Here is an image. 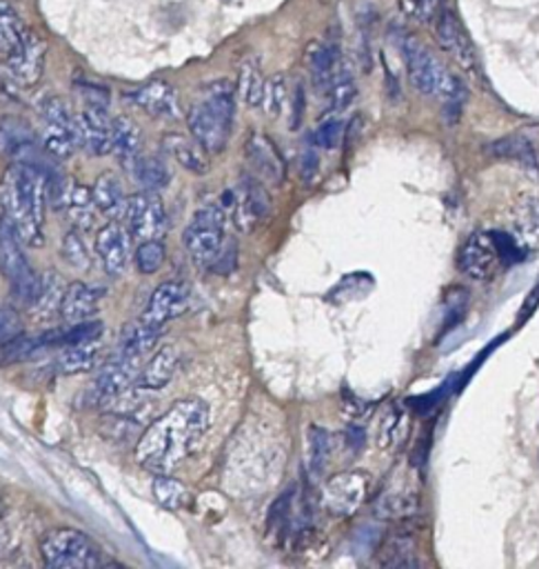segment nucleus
<instances>
[{
  "label": "nucleus",
  "mask_w": 539,
  "mask_h": 569,
  "mask_svg": "<svg viewBox=\"0 0 539 569\" xmlns=\"http://www.w3.org/2000/svg\"><path fill=\"white\" fill-rule=\"evenodd\" d=\"M209 408L198 398L177 400L136 443V460L151 474H171L209 430Z\"/></svg>",
  "instance_id": "nucleus-1"
},
{
  "label": "nucleus",
  "mask_w": 539,
  "mask_h": 569,
  "mask_svg": "<svg viewBox=\"0 0 539 569\" xmlns=\"http://www.w3.org/2000/svg\"><path fill=\"white\" fill-rule=\"evenodd\" d=\"M45 174L12 162L0 179V209L12 220L23 242L30 248L43 246V225H45Z\"/></svg>",
  "instance_id": "nucleus-2"
},
{
  "label": "nucleus",
  "mask_w": 539,
  "mask_h": 569,
  "mask_svg": "<svg viewBox=\"0 0 539 569\" xmlns=\"http://www.w3.org/2000/svg\"><path fill=\"white\" fill-rule=\"evenodd\" d=\"M236 116V96L229 80H216L187 114L190 134L207 153L225 151Z\"/></svg>",
  "instance_id": "nucleus-3"
},
{
  "label": "nucleus",
  "mask_w": 539,
  "mask_h": 569,
  "mask_svg": "<svg viewBox=\"0 0 539 569\" xmlns=\"http://www.w3.org/2000/svg\"><path fill=\"white\" fill-rule=\"evenodd\" d=\"M517 240L506 234H491V231H475L462 248L460 268L462 272L480 283L491 281L502 265L517 259Z\"/></svg>",
  "instance_id": "nucleus-4"
},
{
  "label": "nucleus",
  "mask_w": 539,
  "mask_h": 569,
  "mask_svg": "<svg viewBox=\"0 0 539 569\" xmlns=\"http://www.w3.org/2000/svg\"><path fill=\"white\" fill-rule=\"evenodd\" d=\"M41 556L51 569H94L103 565L101 547L71 527L47 532L41 540Z\"/></svg>",
  "instance_id": "nucleus-5"
},
{
  "label": "nucleus",
  "mask_w": 539,
  "mask_h": 569,
  "mask_svg": "<svg viewBox=\"0 0 539 569\" xmlns=\"http://www.w3.org/2000/svg\"><path fill=\"white\" fill-rule=\"evenodd\" d=\"M0 274L12 283L16 300L25 303L27 307L34 303L41 287V276H36L30 268L23 250V238L5 214H0Z\"/></svg>",
  "instance_id": "nucleus-6"
},
{
  "label": "nucleus",
  "mask_w": 539,
  "mask_h": 569,
  "mask_svg": "<svg viewBox=\"0 0 539 569\" xmlns=\"http://www.w3.org/2000/svg\"><path fill=\"white\" fill-rule=\"evenodd\" d=\"M227 246V212L220 205L200 207L185 229V248L194 265L211 268Z\"/></svg>",
  "instance_id": "nucleus-7"
},
{
  "label": "nucleus",
  "mask_w": 539,
  "mask_h": 569,
  "mask_svg": "<svg viewBox=\"0 0 539 569\" xmlns=\"http://www.w3.org/2000/svg\"><path fill=\"white\" fill-rule=\"evenodd\" d=\"M402 52L411 83L420 94L441 101L454 90L458 76L448 71L424 43H420L417 38H406Z\"/></svg>",
  "instance_id": "nucleus-8"
},
{
  "label": "nucleus",
  "mask_w": 539,
  "mask_h": 569,
  "mask_svg": "<svg viewBox=\"0 0 539 569\" xmlns=\"http://www.w3.org/2000/svg\"><path fill=\"white\" fill-rule=\"evenodd\" d=\"M47 60V43L30 32L25 43L0 62V80L12 90H32L43 78Z\"/></svg>",
  "instance_id": "nucleus-9"
},
{
  "label": "nucleus",
  "mask_w": 539,
  "mask_h": 569,
  "mask_svg": "<svg viewBox=\"0 0 539 569\" xmlns=\"http://www.w3.org/2000/svg\"><path fill=\"white\" fill-rule=\"evenodd\" d=\"M41 116L45 123V134H43V147L58 160H67L78 143V127H76V116L71 114L69 105L58 99L49 96L41 105Z\"/></svg>",
  "instance_id": "nucleus-10"
},
{
  "label": "nucleus",
  "mask_w": 539,
  "mask_h": 569,
  "mask_svg": "<svg viewBox=\"0 0 539 569\" xmlns=\"http://www.w3.org/2000/svg\"><path fill=\"white\" fill-rule=\"evenodd\" d=\"M142 361L127 359L123 354H116L99 374L94 387L89 389V402L96 408H112V405L129 389L134 387L136 378L140 376Z\"/></svg>",
  "instance_id": "nucleus-11"
},
{
  "label": "nucleus",
  "mask_w": 539,
  "mask_h": 569,
  "mask_svg": "<svg viewBox=\"0 0 539 569\" xmlns=\"http://www.w3.org/2000/svg\"><path fill=\"white\" fill-rule=\"evenodd\" d=\"M127 229L138 240H160L167 234V212L158 192H140L127 198Z\"/></svg>",
  "instance_id": "nucleus-12"
},
{
  "label": "nucleus",
  "mask_w": 539,
  "mask_h": 569,
  "mask_svg": "<svg viewBox=\"0 0 539 569\" xmlns=\"http://www.w3.org/2000/svg\"><path fill=\"white\" fill-rule=\"evenodd\" d=\"M369 494V476L365 471H344L324 485V508L333 516H351Z\"/></svg>",
  "instance_id": "nucleus-13"
},
{
  "label": "nucleus",
  "mask_w": 539,
  "mask_h": 569,
  "mask_svg": "<svg viewBox=\"0 0 539 569\" xmlns=\"http://www.w3.org/2000/svg\"><path fill=\"white\" fill-rule=\"evenodd\" d=\"M435 38L444 52H448L460 62V67H465L469 71H473L478 67V56H475L473 43H471L467 30L462 27L458 14L448 5L437 8V12H435Z\"/></svg>",
  "instance_id": "nucleus-14"
},
{
  "label": "nucleus",
  "mask_w": 539,
  "mask_h": 569,
  "mask_svg": "<svg viewBox=\"0 0 539 569\" xmlns=\"http://www.w3.org/2000/svg\"><path fill=\"white\" fill-rule=\"evenodd\" d=\"M78 143L92 156H105L112 151V118L107 103H87L76 116Z\"/></svg>",
  "instance_id": "nucleus-15"
},
{
  "label": "nucleus",
  "mask_w": 539,
  "mask_h": 569,
  "mask_svg": "<svg viewBox=\"0 0 539 569\" xmlns=\"http://www.w3.org/2000/svg\"><path fill=\"white\" fill-rule=\"evenodd\" d=\"M231 198V214L233 223L240 231H251L257 223H262L268 212H272V203H268L266 190L255 181L244 177V181L238 185Z\"/></svg>",
  "instance_id": "nucleus-16"
},
{
  "label": "nucleus",
  "mask_w": 539,
  "mask_h": 569,
  "mask_svg": "<svg viewBox=\"0 0 539 569\" xmlns=\"http://www.w3.org/2000/svg\"><path fill=\"white\" fill-rule=\"evenodd\" d=\"M190 305V292L183 283L167 281L153 289L149 303L140 316V322L151 325V328H162L164 322L185 314Z\"/></svg>",
  "instance_id": "nucleus-17"
},
{
  "label": "nucleus",
  "mask_w": 539,
  "mask_h": 569,
  "mask_svg": "<svg viewBox=\"0 0 539 569\" xmlns=\"http://www.w3.org/2000/svg\"><path fill=\"white\" fill-rule=\"evenodd\" d=\"M129 248H131V231L112 220L96 234V254L110 276H121L129 265Z\"/></svg>",
  "instance_id": "nucleus-18"
},
{
  "label": "nucleus",
  "mask_w": 539,
  "mask_h": 569,
  "mask_svg": "<svg viewBox=\"0 0 539 569\" xmlns=\"http://www.w3.org/2000/svg\"><path fill=\"white\" fill-rule=\"evenodd\" d=\"M103 296H105L103 287L87 285V283H80V281L69 283L67 289H65L62 303H60L62 320H67L71 325L89 320L99 311Z\"/></svg>",
  "instance_id": "nucleus-19"
},
{
  "label": "nucleus",
  "mask_w": 539,
  "mask_h": 569,
  "mask_svg": "<svg viewBox=\"0 0 539 569\" xmlns=\"http://www.w3.org/2000/svg\"><path fill=\"white\" fill-rule=\"evenodd\" d=\"M246 158L251 168L260 174V179L280 185L285 179V160L278 147L262 134H255L246 140Z\"/></svg>",
  "instance_id": "nucleus-20"
},
{
  "label": "nucleus",
  "mask_w": 539,
  "mask_h": 569,
  "mask_svg": "<svg viewBox=\"0 0 539 569\" xmlns=\"http://www.w3.org/2000/svg\"><path fill=\"white\" fill-rule=\"evenodd\" d=\"M129 101L156 118H175L180 114L177 94L164 80H151V83L138 88L129 94Z\"/></svg>",
  "instance_id": "nucleus-21"
},
{
  "label": "nucleus",
  "mask_w": 539,
  "mask_h": 569,
  "mask_svg": "<svg viewBox=\"0 0 539 569\" xmlns=\"http://www.w3.org/2000/svg\"><path fill=\"white\" fill-rule=\"evenodd\" d=\"M36 145H41L38 134L27 121L19 116L0 118V156L21 162Z\"/></svg>",
  "instance_id": "nucleus-22"
},
{
  "label": "nucleus",
  "mask_w": 539,
  "mask_h": 569,
  "mask_svg": "<svg viewBox=\"0 0 539 569\" xmlns=\"http://www.w3.org/2000/svg\"><path fill=\"white\" fill-rule=\"evenodd\" d=\"M513 238L524 252L539 250V194L530 192L517 201L513 214Z\"/></svg>",
  "instance_id": "nucleus-23"
},
{
  "label": "nucleus",
  "mask_w": 539,
  "mask_h": 569,
  "mask_svg": "<svg viewBox=\"0 0 539 569\" xmlns=\"http://www.w3.org/2000/svg\"><path fill=\"white\" fill-rule=\"evenodd\" d=\"M164 151L177 160L180 166L185 170H190L192 174H207L209 172V160H207V151L200 147V143L192 136H180V134H169L164 138Z\"/></svg>",
  "instance_id": "nucleus-24"
},
{
  "label": "nucleus",
  "mask_w": 539,
  "mask_h": 569,
  "mask_svg": "<svg viewBox=\"0 0 539 569\" xmlns=\"http://www.w3.org/2000/svg\"><path fill=\"white\" fill-rule=\"evenodd\" d=\"M177 367V352L173 345H164L160 348L149 361L147 365L140 369L138 376V387L147 389V391H158L162 387H167L175 374Z\"/></svg>",
  "instance_id": "nucleus-25"
},
{
  "label": "nucleus",
  "mask_w": 539,
  "mask_h": 569,
  "mask_svg": "<svg viewBox=\"0 0 539 569\" xmlns=\"http://www.w3.org/2000/svg\"><path fill=\"white\" fill-rule=\"evenodd\" d=\"M309 69L318 90H329L333 80L340 76V52L331 43H311L307 49Z\"/></svg>",
  "instance_id": "nucleus-26"
},
{
  "label": "nucleus",
  "mask_w": 539,
  "mask_h": 569,
  "mask_svg": "<svg viewBox=\"0 0 539 569\" xmlns=\"http://www.w3.org/2000/svg\"><path fill=\"white\" fill-rule=\"evenodd\" d=\"M103 350V334L89 337L82 341H76L71 345H67V350L60 354L58 361V369L62 374H82L94 367V363L99 361V354Z\"/></svg>",
  "instance_id": "nucleus-27"
},
{
  "label": "nucleus",
  "mask_w": 539,
  "mask_h": 569,
  "mask_svg": "<svg viewBox=\"0 0 539 569\" xmlns=\"http://www.w3.org/2000/svg\"><path fill=\"white\" fill-rule=\"evenodd\" d=\"M92 196L96 203V209L110 218H121L125 216L127 209V196L123 190V183L116 174L105 172L96 179L94 187H92Z\"/></svg>",
  "instance_id": "nucleus-28"
},
{
  "label": "nucleus",
  "mask_w": 539,
  "mask_h": 569,
  "mask_svg": "<svg viewBox=\"0 0 539 569\" xmlns=\"http://www.w3.org/2000/svg\"><path fill=\"white\" fill-rule=\"evenodd\" d=\"M30 32L32 30L8 0H0V58L12 56L25 43Z\"/></svg>",
  "instance_id": "nucleus-29"
},
{
  "label": "nucleus",
  "mask_w": 539,
  "mask_h": 569,
  "mask_svg": "<svg viewBox=\"0 0 539 569\" xmlns=\"http://www.w3.org/2000/svg\"><path fill=\"white\" fill-rule=\"evenodd\" d=\"M65 289H67V285L60 274L47 272L45 276H41L38 294H36L34 303L30 305L32 316L41 318V320H49L54 314H60V303H62Z\"/></svg>",
  "instance_id": "nucleus-30"
},
{
  "label": "nucleus",
  "mask_w": 539,
  "mask_h": 569,
  "mask_svg": "<svg viewBox=\"0 0 539 569\" xmlns=\"http://www.w3.org/2000/svg\"><path fill=\"white\" fill-rule=\"evenodd\" d=\"M131 174L145 192H158L171 181V172L160 156H136L131 160Z\"/></svg>",
  "instance_id": "nucleus-31"
},
{
  "label": "nucleus",
  "mask_w": 539,
  "mask_h": 569,
  "mask_svg": "<svg viewBox=\"0 0 539 569\" xmlns=\"http://www.w3.org/2000/svg\"><path fill=\"white\" fill-rule=\"evenodd\" d=\"M160 334H162V328H151V325H145V322L131 325V328L125 330V334L121 339L118 354L134 359V361H145V356L158 345Z\"/></svg>",
  "instance_id": "nucleus-32"
},
{
  "label": "nucleus",
  "mask_w": 539,
  "mask_h": 569,
  "mask_svg": "<svg viewBox=\"0 0 539 569\" xmlns=\"http://www.w3.org/2000/svg\"><path fill=\"white\" fill-rule=\"evenodd\" d=\"M112 151L123 160L131 162L140 151V127L129 116L112 121Z\"/></svg>",
  "instance_id": "nucleus-33"
},
{
  "label": "nucleus",
  "mask_w": 539,
  "mask_h": 569,
  "mask_svg": "<svg viewBox=\"0 0 539 569\" xmlns=\"http://www.w3.org/2000/svg\"><path fill=\"white\" fill-rule=\"evenodd\" d=\"M94 209H96V203H94L92 190H89L87 185L73 183L67 207H65V214L69 216L71 225L76 229H89L94 225Z\"/></svg>",
  "instance_id": "nucleus-34"
},
{
  "label": "nucleus",
  "mask_w": 539,
  "mask_h": 569,
  "mask_svg": "<svg viewBox=\"0 0 539 569\" xmlns=\"http://www.w3.org/2000/svg\"><path fill=\"white\" fill-rule=\"evenodd\" d=\"M262 92H264V78L262 71L255 62L246 60L240 67V76H238V94L242 99L244 105L249 107H257L262 103Z\"/></svg>",
  "instance_id": "nucleus-35"
},
{
  "label": "nucleus",
  "mask_w": 539,
  "mask_h": 569,
  "mask_svg": "<svg viewBox=\"0 0 539 569\" xmlns=\"http://www.w3.org/2000/svg\"><path fill=\"white\" fill-rule=\"evenodd\" d=\"M153 497L164 510H180L185 505L187 490L185 485L171 478V474H156L153 478Z\"/></svg>",
  "instance_id": "nucleus-36"
},
{
  "label": "nucleus",
  "mask_w": 539,
  "mask_h": 569,
  "mask_svg": "<svg viewBox=\"0 0 539 569\" xmlns=\"http://www.w3.org/2000/svg\"><path fill=\"white\" fill-rule=\"evenodd\" d=\"M264 114L278 118L287 105V80L283 73H276L274 78L264 80V92H262V103Z\"/></svg>",
  "instance_id": "nucleus-37"
},
{
  "label": "nucleus",
  "mask_w": 539,
  "mask_h": 569,
  "mask_svg": "<svg viewBox=\"0 0 539 569\" xmlns=\"http://www.w3.org/2000/svg\"><path fill=\"white\" fill-rule=\"evenodd\" d=\"M49 339L41 337V339H27V337H19L12 343L0 348V365H12L19 361H25L30 356L36 354V350H41L43 345H47Z\"/></svg>",
  "instance_id": "nucleus-38"
},
{
  "label": "nucleus",
  "mask_w": 539,
  "mask_h": 569,
  "mask_svg": "<svg viewBox=\"0 0 539 569\" xmlns=\"http://www.w3.org/2000/svg\"><path fill=\"white\" fill-rule=\"evenodd\" d=\"M164 257H167V252H164L162 240H140V246H138L134 259H136L138 272L151 276L162 268Z\"/></svg>",
  "instance_id": "nucleus-39"
},
{
  "label": "nucleus",
  "mask_w": 539,
  "mask_h": 569,
  "mask_svg": "<svg viewBox=\"0 0 539 569\" xmlns=\"http://www.w3.org/2000/svg\"><path fill=\"white\" fill-rule=\"evenodd\" d=\"M307 456H309V467L311 471H320L324 469L326 460H329V452H331V439L329 432H324L318 425H311L309 434H307Z\"/></svg>",
  "instance_id": "nucleus-40"
},
{
  "label": "nucleus",
  "mask_w": 539,
  "mask_h": 569,
  "mask_svg": "<svg viewBox=\"0 0 539 569\" xmlns=\"http://www.w3.org/2000/svg\"><path fill=\"white\" fill-rule=\"evenodd\" d=\"M404 425H406L404 410L391 408L387 412V417L382 419V425H380V447L382 449H393L404 439V432H406Z\"/></svg>",
  "instance_id": "nucleus-41"
},
{
  "label": "nucleus",
  "mask_w": 539,
  "mask_h": 569,
  "mask_svg": "<svg viewBox=\"0 0 539 569\" xmlns=\"http://www.w3.org/2000/svg\"><path fill=\"white\" fill-rule=\"evenodd\" d=\"M62 259L76 268V270H87L89 268V252L84 248V242L80 238L78 231H67V236L62 238Z\"/></svg>",
  "instance_id": "nucleus-42"
},
{
  "label": "nucleus",
  "mask_w": 539,
  "mask_h": 569,
  "mask_svg": "<svg viewBox=\"0 0 539 569\" xmlns=\"http://www.w3.org/2000/svg\"><path fill=\"white\" fill-rule=\"evenodd\" d=\"M326 92H329L331 110H335V112L346 110L355 99V86L348 76H337Z\"/></svg>",
  "instance_id": "nucleus-43"
},
{
  "label": "nucleus",
  "mask_w": 539,
  "mask_h": 569,
  "mask_svg": "<svg viewBox=\"0 0 539 569\" xmlns=\"http://www.w3.org/2000/svg\"><path fill=\"white\" fill-rule=\"evenodd\" d=\"M23 334V320L16 309H0V348L12 343Z\"/></svg>",
  "instance_id": "nucleus-44"
},
{
  "label": "nucleus",
  "mask_w": 539,
  "mask_h": 569,
  "mask_svg": "<svg viewBox=\"0 0 539 569\" xmlns=\"http://www.w3.org/2000/svg\"><path fill=\"white\" fill-rule=\"evenodd\" d=\"M497 153L502 156H511V158H519L526 166H537V156L532 153V147L524 140V138H506L502 143H497L495 147Z\"/></svg>",
  "instance_id": "nucleus-45"
},
{
  "label": "nucleus",
  "mask_w": 539,
  "mask_h": 569,
  "mask_svg": "<svg viewBox=\"0 0 539 569\" xmlns=\"http://www.w3.org/2000/svg\"><path fill=\"white\" fill-rule=\"evenodd\" d=\"M342 132H344V123L342 121H326L313 134V143L318 147H322V149H335L342 143Z\"/></svg>",
  "instance_id": "nucleus-46"
},
{
  "label": "nucleus",
  "mask_w": 539,
  "mask_h": 569,
  "mask_svg": "<svg viewBox=\"0 0 539 569\" xmlns=\"http://www.w3.org/2000/svg\"><path fill=\"white\" fill-rule=\"evenodd\" d=\"M400 5L404 10V14L428 23L435 19V12L439 8V0H400Z\"/></svg>",
  "instance_id": "nucleus-47"
},
{
  "label": "nucleus",
  "mask_w": 539,
  "mask_h": 569,
  "mask_svg": "<svg viewBox=\"0 0 539 569\" xmlns=\"http://www.w3.org/2000/svg\"><path fill=\"white\" fill-rule=\"evenodd\" d=\"M318 170H320L318 153H316V151H305L302 162H300V174H302V181L311 183V181L318 177Z\"/></svg>",
  "instance_id": "nucleus-48"
},
{
  "label": "nucleus",
  "mask_w": 539,
  "mask_h": 569,
  "mask_svg": "<svg viewBox=\"0 0 539 569\" xmlns=\"http://www.w3.org/2000/svg\"><path fill=\"white\" fill-rule=\"evenodd\" d=\"M305 107H307V96H305L302 86H298V88H296V94H294V118H291V127H294V129L300 127L302 116H305Z\"/></svg>",
  "instance_id": "nucleus-49"
},
{
  "label": "nucleus",
  "mask_w": 539,
  "mask_h": 569,
  "mask_svg": "<svg viewBox=\"0 0 539 569\" xmlns=\"http://www.w3.org/2000/svg\"><path fill=\"white\" fill-rule=\"evenodd\" d=\"M12 543H14L12 527H10V523L5 521V516H3V508H0V554H3V551H10Z\"/></svg>",
  "instance_id": "nucleus-50"
},
{
  "label": "nucleus",
  "mask_w": 539,
  "mask_h": 569,
  "mask_svg": "<svg viewBox=\"0 0 539 569\" xmlns=\"http://www.w3.org/2000/svg\"><path fill=\"white\" fill-rule=\"evenodd\" d=\"M365 441H367V434L363 428H351L346 432V445L353 449V452H359L365 447Z\"/></svg>",
  "instance_id": "nucleus-51"
},
{
  "label": "nucleus",
  "mask_w": 539,
  "mask_h": 569,
  "mask_svg": "<svg viewBox=\"0 0 539 569\" xmlns=\"http://www.w3.org/2000/svg\"><path fill=\"white\" fill-rule=\"evenodd\" d=\"M0 508H3V505H0Z\"/></svg>",
  "instance_id": "nucleus-52"
}]
</instances>
